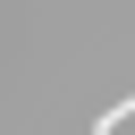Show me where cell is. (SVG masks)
Here are the masks:
<instances>
[{"label": "cell", "instance_id": "6da1fadb", "mask_svg": "<svg viewBox=\"0 0 135 135\" xmlns=\"http://www.w3.org/2000/svg\"><path fill=\"white\" fill-rule=\"evenodd\" d=\"M101 135H135V93H127L118 110H101Z\"/></svg>", "mask_w": 135, "mask_h": 135}]
</instances>
